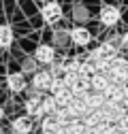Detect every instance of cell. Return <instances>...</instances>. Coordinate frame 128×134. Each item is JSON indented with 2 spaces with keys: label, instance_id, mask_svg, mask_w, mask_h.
I'll return each instance as SVG.
<instances>
[{
  "label": "cell",
  "instance_id": "1",
  "mask_svg": "<svg viewBox=\"0 0 128 134\" xmlns=\"http://www.w3.org/2000/svg\"><path fill=\"white\" fill-rule=\"evenodd\" d=\"M115 55H118V47L111 43V41H105V43H100L88 55V60H92V62H96V60H113Z\"/></svg>",
  "mask_w": 128,
  "mask_h": 134
},
{
  "label": "cell",
  "instance_id": "2",
  "mask_svg": "<svg viewBox=\"0 0 128 134\" xmlns=\"http://www.w3.org/2000/svg\"><path fill=\"white\" fill-rule=\"evenodd\" d=\"M41 15H43V19L47 24H56L62 17V7L56 2V0H49V2H45L41 7Z\"/></svg>",
  "mask_w": 128,
  "mask_h": 134
},
{
  "label": "cell",
  "instance_id": "3",
  "mask_svg": "<svg viewBox=\"0 0 128 134\" xmlns=\"http://www.w3.org/2000/svg\"><path fill=\"white\" fill-rule=\"evenodd\" d=\"M71 92H73V96L75 98H86L88 94H90V90H92V85H90V79L88 77H83V75H77L73 81H71Z\"/></svg>",
  "mask_w": 128,
  "mask_h": 134
},
{
  "label": "cell",
  "instance_id": "4",
  "mask_svg": "<svg viewBox=\"0 0 128 134\" xmlns=\"http://www.w3.org/2000/svg\"><path fill=\"white\" fill-rule=\"evenodd\" d=\"M98 19H100L103 26H109V28L115 26V24L120 21V11H118V7H111V4L103 7L100 13H98Z\"/></svg>",
  "mask_w": 128,
  "mask_h": 134
},
{
  "label": "cell",
  "instance_id": "5",
  "mask_svg": "<svg viewBox=\"0 0 128 134\" xmlns=\"http://www.w3.org/2000/svg\"><path fill=\"white\" fill-rule=\"evenodd\" d=\"M51 83H54V75L49 70H39L34 77H32V85H34V90H39V92H45V90L49 92Z\"/></svg>",
  "mask_w": 128,
  "mask_h": 134
},
{
  "label": "cell",
  "instance_id": "6",
  "mask_svg": "<svg viewBox=\"0 0 128 134\" xmlns=\"http://www.w3.org/2000/svg\"><path fill=\"white\" fill-rule=\"evenodd\" d=\"M41 132L43 134H62L64 132V126L56 119L54 115H45L43 121H41Z\"/></svg>",
  "mask_w": 128,
  "mask_h": 134
},
{
  "label": "cell",
  "instance_id": "7",
  "mask_svg": "<svg viewBox=\"0 0 128 134\" xmlns=\"http://www.w3.org/2000/svg\"><path fill=\"white\" fill-rule=\"evenodd\" d=\"M71 41H73L75 45H79V47H86V45L92 43V34H90V30H88V28L77 26V28L71 30Z\"/></svg>",
  "mask_w": 128,
  "mask_h": 134
},
{
  "label": "cell",
  "instance_id": "8",
  "mask_svg": "<svg viewBox=\"0 0 128 134\" xmlns=\"http://www.w3.org/2000/svg\"><path fill=\"white\" fill-rule=\"evenodd\" d=\"M34 58L41 64H54L56 62V49L51 45H39L34 51Z\"/></svg>",
  "mask_w": 128,
  "mask_h": 134
},
{
  "label": "cell",
  "instance_id": "9",
  "mask_svg": "<svg viewBox=\"0 0 128 134\" xmlns=\"http://www.w3.org/2000/svg\"><path fill=\"white\" fill-rule=\"evenodd\" d=\"M11 130H13V134H30L32 132V119H30V115L15 117L13 124H11Z\"/></svg>",
  "mask_w": 128,
  "mask_h": 134
},
{
  "label": "cell",
  "instance_id": "10",
  "mask_svg": "<svg viewBox=\"0 0 128 134\" xmlns=\"http://www.w3.org/2000/svg\"><path fill=\"white\" fill-rule=\"evenodd\" d=\"M7 87H9L11 92H15V94L24 92V90H26V77H24L22 72H11V75L7 77Z\"/></svg>",
  "mask_w": 128,
  "mask_h": 134
},
{
  "label": "cell",
  "instance_id": "11",
  "mask_svg": "<svg viewBox=\"0 0 128 134\" xmlns=\"http://www.w3.org/2000/svg\"><path fill=\"white\" fill-rule=\"evenodd\" d=\"M83 100H86V104L90 107V111H98V109L107 102V98L103 96V92H90Z\"/></svg>",
  "mask_w": 128,
  "mask_h": 134
},
{
  "label": "cell",
  "instance_id": "12",
  "mask_svg": "<svg viewBox=\"0 0 128 134\" xmlns=\"http://www.w3.org/2000/svg\"><path fill=\"white\" fill-rule=\"evenodd\" d=\"M109 83H111V79L105 72H96L94 77H90V85H92L94 92H105L109 87Z\"/></svg>",
  "mask_w": 128,
  "mask_h": 134
},
{
  "label": "cell",
  "instance_id": "13",
  "mask_svg": "<svg viewBox=\"0 0 128 134\" xmlns=\"http://www.w3.org/2000/svg\"><path fill=\"white\" fill-rule=\"evenodd\" d=\"M26 113L30 117H41L43 115V98L34 96V98L26 100Z\"/></svg>",
  "mask_w": 128,
  "mask_h": 134
},
{
  "label": "cell",
  "instance_id": "14",
  "mask_svg": "<svg viewBox=\"0 0 128 134\" xmlns=\"http://www.w3.org/2000/svg\"><path fill=\"white\" fill-rule=\"evenodd\" d=\"M54 98H56V102H58V107L60 109H64V107H68L73 100H75V96H73V92H71V87H62L58 94H51Z\"/></svg>",
  "mask_w": 128,
  "mask_h": 134
},
{
  "label": "cell",
  "instance_id": "15",
  "mask_svg": "<svg viewBox=\"0 0 128 134\" xmlns=\"http://www.w3.org/2000/svg\"><path fill=\"white\" fill-rule=\"evenodd\" d=\"M64 132H66V134H86L88 128H86L83 119H71L66 124V130H64Z\"/></svg>",
  "mask_w": 128,
  "mask_h": 134
},
{
  "label": "cell",
  "instance_id": "16",
  "mask_svg": "<svg viewBox=\"0 0 128 134\" xmlns=\"http://www.w3.org/2000/svg\"><path fill=\"white\" fill-rule=\"evenodd\" d=\"M58 102H56V98L54 96H45L43 98V115H54L58 111Z\"/></svg>",
  "mask_w": 128,
  "mask_h": 134
},
{
  "label": "cell",
  "instance_id": "17",
  "mask_svg": "<svg viewBox=\"0 0 128 134\" xmlns=\"http://www.w3.org/2000/svg\"><path fill=\"white\" fill-rule=\"evenodd\" d=\"M13 43V30L11 26H0V47H9Z\"/></svg>",
  "mask_w": 128,
  "mask_h": 134
},
{
  "label": "cell",
  "instance_id": "18",
  "mask_svg": "<svg viewBox=\"0 0 128 134\" xmlns=\"http://www.w3.org/2000/svg\"><path fill=\"white\" fill-rule=\"evenodd\" d=\"M75 15H77V19H81V17L86 19V17H88V11L81 9V7H77V9H75Z\"/></svg>",
  "mask_w": 128,
  "mask_h": 134
},
{
  "label": "cell",
  "instance_id": "19",
  "mask_svg": "<svg viewBox=\"0 0 128 134\" xmlns=\"http://www.w3.org/2000/svg\"><path fill=\"white\" fill-rule=\"evenodd\" d=\"M30 68L34 70V62H26V70H30Z\"/></svg>",
  "mask_w": 128,
  "mask_h": 134
},
{
  "label": "cell",
  "instance_id": "20",
  "mask_svg": "<svg viewBox=\"0 0 128 134\" xmlns=\"http://www.w3.org/2000/svg\"><path fill=\"white\" fill-rule=\"evenodd\" d=\"M122 38H124V47H128V32H126V34H124Z\"/></svg>",
  "mask_w": 128,
  "mask_h": 134
},
{
  "label": "cell",
  "instance_id": "21",
  "mask_svg": "<svg viewBox=\"0 0 128 134\" xmlns=\"http://www.w3.org/2000/svg\"><path fill=\"white\" fill-rule=\"evenodd\" d=\"M2 117H4V109H2V107H0V119H2Z\"/></svg>",
  "mask_w": 128,
  "mask_h": 134
},
{
  "label": "cell",
  "instance_id": "22",
  "mask_svg": "<svg viewBox=\"0 0 128 134\" xmlns=\"http://www.w3.org/2000/svg\"><path fill=\"white\" fill-rule=\"evenodd\" d=\"M0 134H2V130H0Z\"/></svg>",
  "mask_w": 128,
  "mask_h": 134
}]
</instances>
